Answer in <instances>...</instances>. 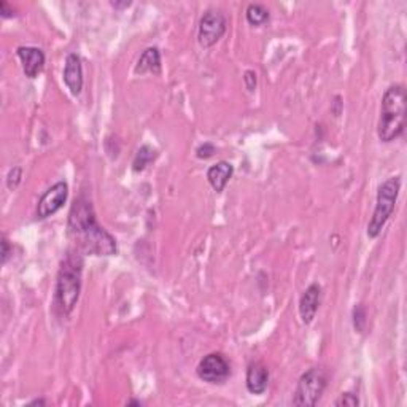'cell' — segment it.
I'll return each mask as SVG.
<instances>
[{
  "mask_svg": "<svg viewBox=\"0 0 407 407\" xmlns=\"http://www.w3.org/2000/svg\"><path fill=\"white\" fill-rule=\"evenodd\" d=\"M69 239L76 250L93 256H113L118 252L116 241L98 223L93 204L85 196L75 199L67 220Z\"/></svg>",
  "mask_w": 407,
  "mask_h": 407,
  "instance_id": "1",
  "label": "cell"
},
{
  "mask_svg": "<svg viewBox=\"0 0 407 407\" xmlns=\"http://www.w3.org/2000/svg\"><path fill=\"white\" fill-rule=\"evenodd\" d=\"M406 129V89L403 85H391L385 91L380 105L377 135L388 144L404 134Z\"/></svg>",
  "mask_w": 407,
  "mask_h": 407,
  "instance_id": "2",
  "label": "cell"
},
{
  "mask_svg": "<svg viewBox=\"0 0 407 407\" xmlns=\"http://www.w3.org/2000/svg\"><path fill=\"white\" fill-rule=\"evenodd\" d=\"M81 274H83V258L80 253L69 252L60 264L54 292V304L60 310V314L69 315L78 302L81 293Z\"/></svg>",
  "mask_w": 407,
  "mask_h": 407,
  "instance_id": "3",
  "label": "cell"
},
{
  "mask_svg": "<svg viewBox=\"0 0 407 407\" xmlns=\"http://www.w3.org/2000/svg\"><path fill=\"white\" fill-rule=\"evenodd\" d=\"M401 190V177H390L382 183L377 190V199H375V207L373 217L368 223V237L377 239L380 236L382 229L385 228L386 221L390 220L391 213L395 210L396 201H398Z\"/></svg>",
  "mask_w": 407,
  "mask_h": 407,
  "instance_id": "4",
  "label": "cell"
},
{
  "mask_svg": "<svg viewBox=\"0 0 407 407\" xmlns=\"http://www.w3.org/2000/svg\"><path fill=\"white\" fill-rule=\"evenodd\" d=\"M327 388V374L323 369L312 368L301 375L296 391L293 396V404L299 407H312L322 398Z\"/></svg>",
  "mask_w": 407,
  "mask_h": 407,
  "instance_id": "5",
  "label": "cell"
},
{
  "mask_svg": "<svg viewBox=\"0 0 407 407\" xmlns=\"http://www.w3.org/2000/svg\"><path fill=\"white\" fill-rule=\"evenodd\" d=\"M228 21L226 16L220 10H207L202 14L199 21V29H197V42L202 48H212L213 45L220 42L223 35L226 34Z\"/></svg>",
  "mask_w": 407,
  "mask_h": 407,
  "instance_id": "6",
  "label": "cell"
},
{
  "mask_svg": "<svg viewBox=\"0 0 407 407\" xmlns=\"http://www.w3.org/2000/svg\"><path fill=\"white\" fill-rule=\"evenodd\" d=\"M197 377L212 385L225 384L231 375V364L223 353H208L197 364Z\"/></svg>",
  "mask_w": 407,
  "mask_h": 407,
  "instance_id": "7",
  "label": "cell"
},
{
  "mask_svg": "<svg viewBox=\"0 0 407 407\" xmlns=\"http://www.w3.org/2000/svg\"><path fill=\"white\" fill-rule=\"evenodd\" d=\"M69 197V185L65 182H58L53 186L48 188L43 192V196L40 197L37 204V210H35V217L38 220H45L51 215H54L56 212H59L64 207L65 201Z\"/></svg>",
  "mask_w": 407,
  "mask_h": 407,
  "instance_id": "8",
  "label": "cell"
},
{
  "mask_svg": "<svg viewBox=\"0 0 407 407\" xmlns=\"http://www.w3.org/2000/svg\"><path fill=\"white\" fill-rule=\"evenodd\" d=\"M322 287L318 283H312L305 288L301 299H299V317L304 324H310L317 315L320 304H322Z\"/></svg>",
  "mask_w": 407,
  "mask_h": 407,
  "instance_id": "9",
  "label": "cell"
},
{
  "mask_svg": "<svg viewBox=\"0 0 407 407\" xmlns=\"http://www.w3.org/2000/svg\"><path fill=\"white\" fill-rule=\"evenodd\" d=\"M16 53L28 78H35L38 74H42L45 67V53L42 50L35 47H19Z\"/></svg>",
  "mask_w": 407,
  "mask_h": 407,
  "instance_id": "10",
  "label": "cell"
},
{
  "mask_svg": "<svg viewBox=\"0 0 407 407\" xmlns=\"http://www.w3.org/2000/svg\"><path fill=\"white\" fill-rule=\"evenodd\" d=\"M64 83L72 96H78L83 89V65L78 54L70 53L65 59Z\"/></svg>",
  "mask_w": 407,
  "mask_h": 407,
  "instance_id": "11",
  "label": "cell"
},
{
  "mask_svg": "<svg viewBox=\"0 0 407 407\" xmlns=\"http://www.w3.org/2000/svg\"><path fill=\"white\" fill-rule=\"evenodd\" d=\"M247 390L252 395H263L269 385V369L263 363H252L247 369Z\"/></svg>",
  "mask_w": 407,
  "mask_h": 407,
  "instance_id": "12",
  "label": "cell"
},
{
  "mask_svg": "<svg viewBox=\"0 0 407 407\" xmlns=\"http://www.w3.org/2000/svg\"><path fill=\"white\" fill-rule=\"evenodd\" d=\"M232 174H234V167L231 162L220 161L207 170V180L210 183L213 190L217 192H221L226 188L229 180H231Z\"/></svg>",
  "mask_w": 407,
  "mask_h": 407,
  "instance_id": "13",
  "label": "cell"
},
{
  "mask_svg": "<svg viewBox=\"0 0 407 407\" xmlns=\"http://www.w3.org/2000/svg\"><path fill=\"white\" fill-rule=\"evenodd\" d=\"M135 75H145V74H153L160 75L161 74V53L156 47L146 48L144 53L140 54L139 60H137L134 67Z\"/></svg>",
  "mask_w": 407,
  "mask_h": 407,
  "instance_id": "14",
  "label": "cell"
},
{
  "mask_svg": "<svg viewBox=\"0 0 407 407\" xmlns=\"http://www.w3.org/2000/svg\"><path fill=\"white\" fill-rule=\"evenodd\" d=\"M157 153L155 148H151L150 145H142L139 151L135 153L134 162H132V170L142 172L148 167L153 161L156 160Z\"/></svg>",
  "mask_w": 407,
  "mask_h": 407,
  "instance_id": "15",
  "label": "cell"
},
{
  "mask_svg": "<svg viewBox=\"0 0 407 407\" xmlns=\"http://www.w3.org/2000/svg\"><path fill=\"white\" fill-rule=\"evenodd\" d=\"M247 21L250 25H254V28H259V25H264L269 21V10L264 7L261 3H250L247 7L245 12Z\"/></svg>",
  "mask_w": 407,
  "mask_h": 407,
  "instance_id": "16",
  "label": "cell"
},
{
  "mask_svg": "<svg viewBox=\"0 0 407 407\" xmlns=\"http://www.w3.org/2000/svg\"><path fill=\"white\" fill-rule=\"evenodd\" d=\"M366 323H368V320H366V307L363 304L355 305V309H353V327H355V329L358 331V333H364Z\"/></svg>",
  "mask_w": 407,
  "mask_h": 407,
  "instance_id": "17",
  "label": "cell"
},
{
  "mask_svg": "<svg viewBox=\"0 0 407 407\" xmlns=\"http://www.w3.org/2000/svg\"><path fill=\"white\" fill-rule=\"evenodd\" d=\"M21 178H23V169L21 167H13V169H10L8 175H7V186L8 190H16L19 186V183H21Z\"/></svg>",
  "mask_w": 407,
  "mask_h": 407,
  "instance_id": "18",
  "label": "cell"
},
{
  "mask_svg": "<svg viewBox=\"0 0 407 407\" xmlns=\"http://www.w3.org/2000/svg\"><path fill=\"white\" fill-rule=\"evenodd\" d=\"M334 404L338 407H356L360 404V399L353 393H342Z\"/></svg>",
  "mask_w": 407,
  "mask_h": 407,
  "instance_id": "19",
  "label": "cell"
},
{
  "mask_svg": "<svg viewBox=\"0 0 407 407\" xmlns=\"http://www.w3.org/2000/svg\"><path fill=\"white\" fill-rule=\"evenodd\" d=\"M215 151H217L215 145L210 144V142H206V144L197 146L196 156L199 157V160H208V157L213 156V153H215Z\"/></svg>",
  "mask_w": 407,
  "mask_h": 407,
  "instance_id": "20",
  "label": "cell"
},
{
  "mask_svg": "<svg viewBox=\"0 0 407 407\" xmlns=\"http://www.w3.org/2000/svg\"><path fill=\"white\" fill-rule=\"evenodd\" d=\"M243 81H245L247 89L250 91V93H253L254 88H256V81H258L256 74H254L253 70H247V72L243 74Z\"/></svg>",
  "mask_w": 407,
  "mask_h": 407,
  "instance_id": "21",
  "label": "cell"
},
{
  "mask_svg": "<svg viewBox=\"0 0 407 407\" xmlns=\"http://www.w3.org/2000/svg\"><path fill=\"white\" fill-rule=\"evenodd\" d=\"M0 16H2L3 19L16 16L14 10L12 7H10V5L7 2H5V0H2V2H0Z\"/></svg>",
  "mask_w": 407,
  "mask_h": 407,
  "instance_id": "22",
  "label": "cell"
},
{
  "mask_svg": "<svg viewBox=\"0 0 407 407\" xmlns=\"http://www.w3.org/2000/svg\"><path fill=\"white\" fill-rule=\"evenodd\" d=\"M12 256V247H10V242L7 237H2V264H7L8 258Z\"/></svg>",
  "mask_w": 407,
  "mask_h": 407,
  "instance_id": "23",
  "label": "cell"
},
{
  "mask_svg": "<svg viewBox=\"0 0 407 407\" xmlns=\"http://www.w3.org/2000/svg\"><path fill=\"white\" fill-rule=\"evenodd\" d=\"M131 2H123V3H120V2H111V7H115V8H127V7H131Z\"/></svg>",
  "mask_w": 407,
  "mask_h": 407,
  "instance_id": "24",
  "label": "cell"
},
{
  "mask_svg": "<svg viewBox=\"0 0 407 407\" xmlns=\"http://www.w3.org/2000/svg\"><path fill=\"white\" fill-rule=\"evenodd\" d=\"M45 404H47V401L45 399H35L32 403H29V406H45Z\"/></svg>",
  "mask_w": 407,
  "mask_h": 407,
  "instance_id": "25",
  "label": "cell"
},
{
  "mask_svg": "<svg viewBox=\"0 0 407 407\" xmlns=\"http://www.w3.org/2000/svg\"><path fill=\"white\" fill-rule=\"evenodd\" d=\"M127 406H142V403H140V401L132 399V401H129V403H127Z\"/></svg>",
  "mask_w": 407,
  "mask_h": 407,
  "instance_id": "26",
  "label": "cell"
}]
</instances>
